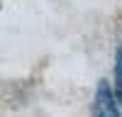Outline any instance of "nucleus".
Masks as SVG:
<instances>
[{
	"instance_id": "nucleus-1",
	"label": "nucleus",
	"mask_w": 122,
	"mask_h": 117,
	"mask_svg": "<svg viewBox=\"0 0 122 117\" xmlns=\"http://www.w3.org/2000/svg\"><path fill=\"white\" fill-rule=\"evenodd\" d=\"M90 115H93V117H122V107L117 105V98L112 93V85H110L107 81H100L98 83Z\"/></svg>"
},
{
	"instance_id": "nucleus-2",
	"label": "nucleus",
	"mask_w": 122,
	"mask_h": 117,
	"mask_svg": "<svg viewBox=\"0 0 122 117\" xmlns=\"http://www.w3.org/2000/svg\"><path fill=\"white\" fill-rule=\"evenodd\" d=\"M112 93L117 98V105L122 107V46L115 51V85H112Z\"/></svg>"
}]
</instances>
